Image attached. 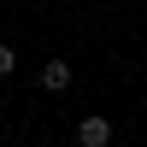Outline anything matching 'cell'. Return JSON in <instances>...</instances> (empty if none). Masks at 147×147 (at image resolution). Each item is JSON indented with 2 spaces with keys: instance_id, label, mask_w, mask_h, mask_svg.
I'll list each match as a JSON object with an SVG mask.
<instances>
[{
  "instance_id": "cell-2",
  "label": "cell",
  "mask_w": 147,
  "mask_h": 147,
  "mask_svg": "<svg viewBox=\"0 0 147 147\" xmlns=\"http://www.w3.org/2000/svg\"><path fill=\"white\" fill-rule=\"evenodd\" d=\"M41 82H47V88H65V82H71V65H65V59H47V65H41Z\"/></svg>"
},
{
  "instance_id": "cell-1",
  "label": "cell",
  "mask_w": 147,
  "mask_h": 147,
  "mask_svg": "<svg viewBox=\"0 0 147 147\" xmlns=\"http://www.w3.org/2000/svg\"><path fill=\"white\" fill-rule=\"evenodd\" d=\"M77 141L82 147H106V141H112V124H106V118H82V124H77Z\"/></svg>"
},
{
  "instance_id": "cell-3",
  "label": "cell",
  "mask_w": 147,
  "mask_h": 147,
  "mask_svg": "<svg viewBox=\"0 0 147 147\" xmlns=\"http://www.w3.org/2000/svg\"><path fill=\"white\" fill-rule=\"evenodd\" d=\"M12 71H18V53H12V47H0V77H12Z\"/></svg>"
}]
</instances>
